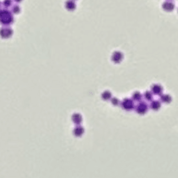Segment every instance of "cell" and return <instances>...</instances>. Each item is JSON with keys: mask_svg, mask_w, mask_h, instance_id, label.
Segmentation results:
<instances>
[{"mask_svg": "<svg viewBox=\"0 0 178 178\" xmlns=\"http://www.w3.org/2000/svg\"><path fill=\"white\" fill-rule=\"evenodd\" d=\"M1 2H0V7H1Z\"/></svg>", "mask_w": 178, "mask_h": 178, "instance_id": "10", "label": "cell"}, {"mask_svg": "<svg viewBox=\"0 0 178 178\" xmlns=\"http://www.w3.org/2000/svg\"><path fill=\"white\" fill-rule=\"evenodd\" d=\"M169 1H170V0H169Z\"/></svg>", "mask_w": 178, "mask_h": 178, "instance_id": "12", "label": "cell"}, {"mask_svg": "<svg viewBox=\"0 0 178 178\" xmlns=\"http://www.w3.org/2000/svg\"><path fill=\"white\" fill-rule=\"evenodd\" d=\"M65 8L68 11H73L76 8V4L73 0H67L65 2Z\"/></svg>", "mask_w": 178, "mask_h": 178, "instance_id": "5", "label": "cell"}, {"mask_svg": "<svg viewBox=\"0 0 178 178\" xmlns=\"http://www.w3.org/2000/svg\"><path fill=\"white\" fill-rule=\"evenodd\" d=\"M161 87L158 85H155L153 88V91L155 93H159L161 92Z\"/></svg>", "mask_w": 178, "mask_h": 178, "instance_id": "8", "label": "cell"}, {"mask_svg": "<svg viewBox=\"0 0 178 178\" xmlns=\"http://www.w3.org/2000/svg\"><path fill=\"white\" fill-rule=\"evenodd\" d=\"M11 11L14 14H19L21 11V9H20L19 5H14L12 7V9H11Z\"/></svg>", "mask_w": 178, "mask_h": 178, "instance_id": "6", "label": "cell"}, {"mask_svg": "<svg viewBox=\"0 0 178 178\" xmlns=\"http://www.w3.org/2000/svg\"><path fill=\"white\" fill-rule=\"evenodd\" d=\"M14 1H15L16 2H17V3H19V2H21V1H22L23 0H14Z\"/></svg>", "mask_w": 178, "mask_h": 178, "instance_id": "9", "label": "cell"}, {"mask_svg": "<svg viewBox=\"0 0 178 178\" xmlns=\"http://www.w3.org/2000/svg\"><path fill=\"white\" fill-rule=\"evenodd\" d=\"M123 59V54L122 52L118 51H115L112 54V61L115 64H119Z\"/></svg>", "mask_w": 178, "mask_h": 178, "instance_id": "3", "label": "cell"}, {"mask_svg": "<svg viewBox=\"0 0 178 178\" xmlns=\"http://www.w3.org/2000/svg\"><path fill=\"white\" fill-rule=\"evenodd\" d=\"M162 9L167 12H171L175 9V4L169 0H167L162 4Z\"/></svg>", "mask_w": 178, "mask_h": 178, "instance_id": "4", "label": "cell"}, {"mask_svg": "<svg viewBox=\"0 0 178 178\" xmlns=\"http://www.w3.org/2000/svg\"><path fill=\"white\" fill-rule=\"evenodd\" d=\"M13 31L9 27H4L0 29V36L3 38H9L12 36Z\"/></svg>", "mask_w": 178, "mask_h": 178, "instance_id": "2", "label": "cell"}, {"mask_svg": "<svg viewBox=\"0 0 178 178\" xmlns=\"http://www.w3.org/2000/svg\"><path fill=\"white\" fill-rule=\"evenodd\" d=\"M14 21V17L10 11L4 9L0 11V23L3 25H9Z\"/></svg>", "mask_w": 178, "mask_h": 178, "instance_id": "1", "label": "cell"}, {"mask_svg": "<svg viewBox=\"0 0 178 178\" xmlns=\"http://www.w3.org/2000/svg\"><path fill=\"white\" fill-rule=\"evenodd\" d=\"M11 4H12V1H11V0H4V1H3V5L5 7H11Z\"/></svg>", "mask_w": 178, "mask_h": 178, "instance_id": "7", "label": "cell"}, {"mask_svg": "<svg viewBox=\"0 0 178 178\" xmlns=\"http://www.w3.org/2000/svg\"><path fill=\"white\" fill-rule=\"evenodd\" d=\"M73 1H77V0H73Z\"/></svg>", "mask_w": 178, "mask_h": 178, "instance_id": "11", "label": "cell"}]
</instances>
